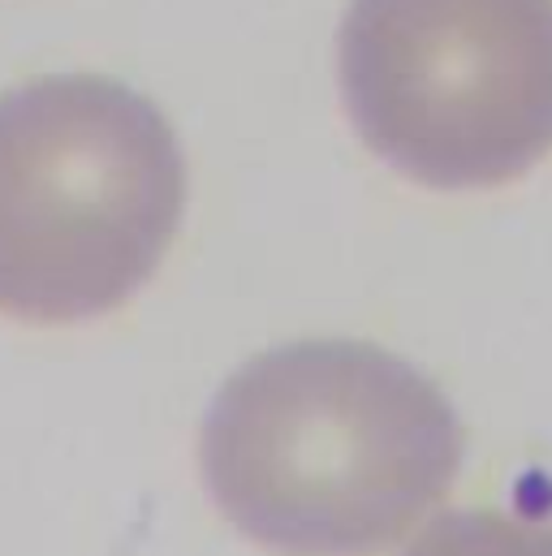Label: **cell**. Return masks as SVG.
<instances>
[{
    "mask_svg": "<svg viewBox=\"0 0 552 556\" xmlns=\"http://www.w3.org/2000/svg\"><path fill=\"white\" fill-rule=\"evenodd\" d=\"M444 393L389 350L298 341L225 380L203 422V470L255 531L367 540L457 470Z\"/></svg>",
    "mask_w": 552,
    "mask_h": 556,
    "instance_id": "cell-1",
    "label": "cell"
},
{
    "mask_svg": "<svg viewBox=\"0 0 552 556\" xmlns=\"http://www.w3.org/2000/svg\"><path fill=\"white\" fill-rule=\"evenodd\" d=\"M181 207V142L138 91L57 74L0 96V315L78 324L122 306Z\"/></svg>",
    "mask_w": 552,
    "mask_h": 556,
    "instance_id": "cell-2",
    "label": "cell"
},
{
    "mask_svg": "<svg viewBox=\"0 0 552 556\" xmlns=\"http://www.w3.org/2000/svg\"><path fill=\"white\" fill-rule=\"evenodd\" d=\"M337 74L359 139L431 190L505 186L552 151V0H354Z\"/></svg>",
    "mask_w": 552,
    "mask_h": 556,
    "instance_id": "cell-3",
    "label": "cell"
}]
</instances>
